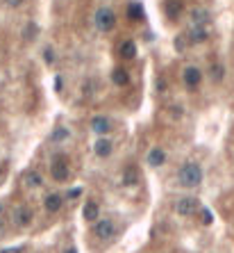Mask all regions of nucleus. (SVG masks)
I'll list each match as a JSON object with an SVG mask.
<instances>
[{
    "instance_id": "nucleus-19",
    "label": "nucleus",
    "mask_w": 234,
    "mask_h": 253,
    "mask_svg": "<svg viewBox=\"0 0 234 253\" xmlns=\"http://www.w3.org/2000/svg\"><path fill=\"white\" fill-rule=\"evenodd\" d=\"M128 16H130L132 21H141V19H143V7H141V2H130V5H128Z\"/></svg>"
},
{
    "instance_id": "nucleus-10",
    "label": "nucleus",
    "mask_w": 234,
    "mask_h": 253,
    "mask_svg": "<svg viewBox=\"0 0 234 253\" xmlns=\"http://www.w3.org/2000/svg\"><path fill=\"white\" fill-rule=\"evenodd\" d=\"M32 219H34V212L30 207H25V206L16 207V212H14V224H16V226H30Z\"/></svg>"
},
{
    "instance_id": "nucleus-33",
    "label": "nucleus",
    "mask_w": 234,
    "mask_h": 253,
    "mask_svg": "<svg viewBox=\"0 0 234 253\" xmlns=\"http://www.w3.org/2000/svg\"><path fill=\"white\" fill-rule=\"evenodd\" d=\"M0 171H2V169H0Z\"/></svg>"
},
{
    "instance_id": "nucleus-9",
    "label": "nucleus",
    "mask_w": 234,
    "mask_h": 253,
    "mask_svg": "<svg viewBox=\"0 0 234 253\" xmlns=\"http://www.w3.org/2000/svg\"><path fill=\"white\" fill-rule=\"evenodd\" d=\"M91 130L98 135V137H107L111 130V121L107 116H93L91 119Z\"/></svg>"
},
{
    "instance_id": "nucleus-8",
    "label": "nucleus",
    "mask_w": 234,
    "mask_h": 253,
    "mask_svg": "<svg viewBox=\"0 0 234 253\" xmlns=\"http://www.w3.org/2000/svg\"><path fill=\"white\" fill-rule=\"evenodd\" d=\"M62 206H64V196H62V194H57V192H50L46 199H43V210H46V212H50V214L59 212V210H62Z\"/></svg>"
},
{
    "instance_id": "nucleus-30",
    "label": "nucleus",
    "mask_w": 234,
    "mask_h": 253,
    "mask_svg": "<svg viewBox=\"0 0 234 253\" xmlns=\"http://www.w3.org/2000/svg\"><path fill=\"white\" fill-rule=\"evenodd\" d=\"M64 253H78V249H75V247H71V249H66Z\"/></svg>"
},
{
    "instance_id": "nucleus-3",
    "label": "nucleus",
    "mask_w": 234,
    "mask_h": 253,
    "mask_svg": "<svg viewBox=\"0 0 234 253\" xmlns=\"http://www.w3.org/2000/svg\"><path fill=\"white\" fill-rule=\"evenodd\" d=\"M50 176L57 183H64V180H68V176H71V171H68V160H66V155H55L50 162Z\"/></svg>"
},
{
    "instance_id": "nucleus-14",
    "label": "nucleus",
    "mask_w": 234,
    "mask_h": 253,
    "mask_svg": "<svg viewBox=\"0 0 234 253\" xmlns=\"http://www.w3.org/2000/svg\"><path fill=\"white\" fill-rule=\"evenodd\" d=\"M164 12H166V16H169L170 21H175L177 16H180V12H182V2H180V0H166V2H164Z\"/></svg>"
},
{
    "instance_id": "nucleus-12",
    "label": "nucleus",
    "mask_w": 234,
    "mask_h": 253,
    "mask_svg": "<svg viewBox=\"0 0 234 253\" xmlns=\"http://www.w3.org/2000/svg\"><path fill=\"white\" fill-rule=\"evenodd\" d=\"M166 162V151L164 148H159V146H155V148H150L148 151V164L152 169H159Z\"/></svg>"
},
{
    "instance_id": "nucleus-4",
    "label": "nucleus",
    "mask_w": 234,
    "mask_h": 253,
    "mask_svg": "<svg viewBox=\"0 0 234 253\" xmlns=\"http://www.w3.org/2000/svg\"><path fill=\"white\" fill-rule=\"evenodd\" d=\"M93 235H96L98 240L103 242H109L116 237V224L111 219H98L93 221Z\"/></svg>"
},
{
    "instance_id": "nucleus-7",
    "label": "nucleus",
    "mask_w": 234,
    "mask_h": 253,
    "mask_svg": "<svg viewBox=\"0 0 234 253\" xmlns=\"http://www.w3.org/2000/svg\"><path fill=\"white\" fill-rule=\"evenodd\" d=\"M93 153H96L98 158H109V155L114 153V141H111L109 137H98L96 144H93Z\"/></svg>"
},
{
    "instance_id": "nucleus-17",
    "label": "nucleus",
    "mask_w": 234,
    "mask_h": 253,
    "mask_svg": "<svg viewBox=\"0 0 234 253\" xmlns=\"http://www.w3.org/2000/svg\"><path fill=\"white\" fill-rule=\"evenodd\" d=\"M118 53H121V57H123V60H134V57H137V44H134V41H130V39L123 41Z\"/></svg>"
},
{
    "instance_id": "nucleus-1",
    "label": "nucleus",
    "mask_w": 234,
    "mask_h": 253,
    "mask_svg": "<svg viewBox=\"0 0 234 253\" xmlns=\"http://www.w3.org/2000/svg\"><path fill=\"white\" fill-rule=\"evenodd\" d=\"M177 183L184 189H195L202 183V167L198 162H184L177 171Z\"/></svg>"
},
{
    "instance_id": "nucleus-15",
    "label": "nucleus",
    "mask_w": 234,
    "mask_h": 253,
    "mask_svg": "<svg viewBox=\"0 0 234 253\" xmlns=\"http://www.w3.org/2000/svg\"><path fill=\"white\" fill-rule=\"evenodd\" d=\"M23 183H25V187H32V189L43 187V178H41L39 171H27L25 176H23Z\"/></svg>"
},
{
    "instance_id": "nucleus-24",
    "label": "nucleus",
    "mask_w": 234,
    "mask_h": 253,
    "mask_svg": "<svg viewBox=\"0 0 234 253\" xmlns=\"http://www.w3.org/2000/svg\"><path fill=\"white\" fill-rule=\"evenodd\" d=\"M212 78L218 80V82L223 80V67H221V64H214V67H212Z\"/></svg>"
},
{
    "instance_id": "nucleus-25",
    "label": "nucleus",
    "mask_w": 234,
    "mask_h": 253,
    "mask_svg": "<svg viewBox=\"0 0 234 253\" xmlns=\"http://www.w3.org/2000/svg\"><path fill=\"white\" fill-rule=\"evenodd\" d=\"M187 34H180V37H177V39H175V48H177V50H184V46H187Z\"/></svg>"
},
{
    "instance_id": "nucleus-18",
    "label": "nucleus",
    "mask_w": 234,
    "mask_h": 253,
    "mask_svg": "<svg viewBox=\"0 0 234 253\" xmlns=\"http://www.w3.org/2000/svg\"><path fill=\"white\" fill-rule=\"evenodd\" d=\"M111 82L118 87H125V85H130V75H128L125 69H114L111 71Z\"/></svg>"
},
{
    "instance_id": "nucleus-31",
    "label": "nucleus",
    "mask_w": 234,
    "mask_h": 253,
    "mask_svg": "<svg viewBox=\"0 0 234 253\" xmlns=\"http://www.w3.org/2000/svg\"><path fill=\"white\" fill-rule=\"evenodd\" d=\"M2 228H5V221H2V217H0V233H2Z\"/></svg>"
},
{
    "instance_id": "nucleus-29",
    "label": "nucleus",
    "mask_w": 234,
    "mask_h": 253,
    "mask_svg": "<svg viewBox=\"0 0 234 253\" xmlns=\"http://www.w3.org/2000/svg\"><path fill=\"white\" fill-rule=\"evenodd\" d=\"M55 89H57V92L62 89V78H59V75H57V80H55Z\"/></svg>"
},
{
    "instance_id": "nucleus-21",
    "label": "nucleus",
    "mask_w": 234,
    "mask_h": 253,
    "mask_svg": "<svg viewBox=\"0 0 234 253\" xmlns=\"http://www.w3.org/2000/svg\"><path fill=\"white\" fill-rule=\"evenodd\" d=\"M134 183H137V171H134V167H130L128 171H125L123 185H134Z\"/></svg>"
},
{
    "instance_id": "nucleus-28",
    "label": "nucleus",
    "mask_w": 234,
    "mask_h": 253,
    "mask_svg": "<svg viewBox=\"0 0 234 253\" xmlns=\"http://www.w3.org/2000/svg\"><path fill=\"white\" fill-rule=\"evenodd\" d=\"M80 194H82V189H80V187H75V189H71V192H68V199H78Z\"/></svg>"
},
{
    "instance_id": "nucleus-16",
    "label": "nucleus",
    "mask_w": 234,
    "mask_h": 253,
    "mask_svg": "<svg viewBox=\"0 0 234 253\" xmlns=\"http://www.w3.org/2000/svg\"><path fill=\"white\" fill-rule=\"evenodd\" d=\"M209 21H212V16H209L207 9H200V7H198V9L191 12V23H193V25H207Z\"/></svg>"
},
{
    "instance_id": "nucleus-32",
    "label": "nucleus",
    "mask_w": 234,
    "mask_h": 253,
    "mask_svg": "<svg viewBox=\"0 0 234 253\" xmlns=\"http://www.w3.org/2000/svg\"><path fill=\"white\" fill-rule=\"evenodd\" d=\"M0 217H2V203H0Z\"/></svg>"
},
{
    "instance_id": "nucleus-20",
    "label": "nucleus",
    "mask_w": 234,
    "mask_h": 253,
    "mask_svg": "<svg viewBox=\"0 0 234 253\" xmlns=\"http://www.w3.org/2000/svg\"><path fill=\"white\" fill-rule=\"evenodd\" d=\"M68 137H71V130L59 126V128H55V133L50 135V141H66Z\"/></svg>"
},
{
    "instance_id": "nucleus-5",
    "label": "nucleus",
    "mask_w": 234,
    "mask_h": 253,
    "mask_svg": "<svg viewBox=\"0 0 234 253\" xmlns=\"http://www.w3.org/2000/svg\"><path fill=\"white\" fill-rule=\"evenodd\" d=\"M200 210V201L195 199V196H182V199H177L175 203V212L180 217H191Z\"/></svg>"
},
{
    "instance_id": "nucleus-13",
    "label": "nucleus",
    "mask_w": 234,
    "mask_h": 253,
    "mask_svg": "<svg viewBox=\"0 0 234 253\" xmlns=\"http://www.w3.org/2000/svg\"><path fill=\"white\" fill-rule=\"evenodd\" d=\"M82 217H85L89 224L98 221V217H100V206H98L96 201H86L85 207H82Z\"/></svg>"
},
{
    "instance_id": "nucleus-22",
    "label": "nucleus",
    "mask_w": 234,
    "mask_h": 253,
    "mask_svg": "<svg viewBox=\"0 0 234 253\" xmlns=\"http://www.w3.org/2000/svg\"><path fill=\"white\" fill-rule=\"evenodd\" d=\"M37 34H39V27L34 25V23H30V25L25 27V39L32 41V39H37Z\"/></svg>"
},
{
    "instance_id": "nucleus-6",
    "label": "nucleus",
    "mask_w": 234,
    "mask_h": 253,
    "mask_svg": "<svg viewBox=\"0 0 234 253\" xmlns=\"http://www.w3.org/2000/svg\"><path fill=\"white\" fill-rule=\"evenodd\" d=\"M182 80H184V85H187V89H198L200 87V82H202V73H200V69L198 67H187L184 69V73H182Z\"/></svg>"
},
{
    "instance_id": "nucleus-2",
    "label": "nucleus",
    "mask_w": 234,
    "mask_h": 253,
    "mask_svg": "<svg viewBox=\"0 0 234 253\" xmlns=\"http://www.w3.org/2000/svg\"><path fill=\"white\" fill-rule=\"evenodd\" d=\"M93 23H96V30H100V32H111L116 25V14L111 12L109 7H100L93 16Z\"/></svg>"
},
{
    "instance_id": "nucleus-11",
    "label": "nucleus",
    "mask_w": 234,
    "mask_h": 253,
    "mask_svg": "<svg viewBox=\"0 0 234 253\" xmlns=\"http://www.w3.org/2000/svg\"><path fill=\"white\" fill-rule=\"evenodd\" d=\"M187 39L191 41V44H202V41H207V39H209V30H207V25H193L191 30H189Z\"/></svg>"
},
{
    "instance_id": "nucleus-26",
    "label": "nucleus",
    "mask_w": 234,
    "mask_h": 253,
    "mask_svg": "<svg viewBox=\"0 0 234 253\" xmlns=\"http://www.w3.org/2000/svg\"><path fill=\"white\" fill-rule=\"evenodd\" d=\"M43 60H46L48 64H52V62H55V50H52L50 46H48L46 50H43Z\"/></svg>"
},
{
    "instance_id": "nucleus-27",
    "label": "nucleus",
    "mask_w": 234,
    "mask_h": 253,
    "mask_svg": "<svg viewBox=\"0 0 234 253\" xmlns=\"http://www.w3.org/2000/svg\"><path fill=\"white\" fill-rule=\"evenodd\" d=\"M2 2H5L7 7H21L23 2H25V0H2Z\"/></svg>"
},
{
    "instance_id": "nucleus-23",
    "label": "nucleus",
    "mask_w": 234,
    "mask_h": 253,
    "mask_svg": "<svg viewBox=\"0 0 234 253\" xmlns=\"http://www.w3.org/2000/svg\"><path fill=\"white\" fill-rule=\"evenodd\" d=\"M198 212H200V217H202V224H212V221H214V214H212V210H207V207H200V210H198Z\"/></svg>"
}]
</instances>
